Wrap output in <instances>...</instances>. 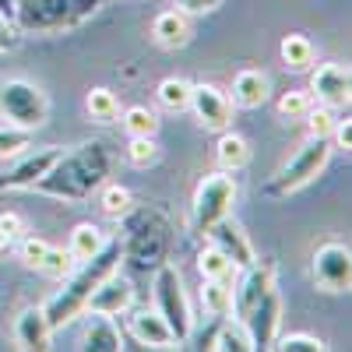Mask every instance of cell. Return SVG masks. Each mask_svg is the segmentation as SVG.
I'll use <instances>...</instances> for the list:
<instances>
[{
  "mask_svg": "<svg viewBox=\"0 0 352 352\" xmlns=\"http://www.w3.org/2000/svg\"><path fill=\"white\" fill-rule=\"evenodd\" d=\"M331 138H335V144L338 148H352V120L349 116H342V120H335V127H331Z\"/></svg>",
  "mask_w": 352,
  "mask_h": 352,
  "instance_id": "40",
  "label": "cell"
},
{
  "mask_svg": "<svg viewBox=\"0 0 352 352\" xmlns=\"http://www.w3.org/2000/svg\"><path fill=\"white\" fill-rule=\"evenodd\" d=\"M222 8V0H176V11L184 14H212Z\"/></svg>",
  "mask_w": 352,
  "mask_h": 352,
  "instance_id": "39",
  "label": "cell"
},
{
  "mask_svg": "<svg viewBox=\"0 0 352 352\" xmlns=\"http://www.w3.org/2000/svg\"><path fill=\"white\" fill-rule=\"evenodd\" d=\"M272 285H275V264H272V261H254V264H247L243 275H240V282L232 285V314H236V320H243Z\"/></svg>",
  "mask_w": 352,
  "mask_h": 352,
  "instance_id": "12",
  "label": "cell"
},
{
  "mask_svg": "<svg viewBox=\"0 0 352 352\" xmlns=\"http://www.w3.org/2000/svg\"><path fill=\"white\" fill-rule=\"evenodd\" d=\"M28 144H32V131L14 127V124H4V127H0V159H8V155H18V152H25Z\"/></svg>",
  "mask_w": 352,
  "mask_h": 352,
  "instance_id": "34",
  "label": "cell"
},
{
  "mask_svg": "<svg viewBox=\"0 0 352 352\" xmlns=\"http://www.w3.org/2000/svg\"><path fill=\"white\" fill-rule=\"evenodd\" d=\"M127 159H131V166H138V169L152 166V162L159 159L155 138H148V134H131V141H127Z\"/></svg>",
  "mask_w": 352,
  "mask_h": 352,
  "instance_id": "31",
  "label": "cell"
},
{
  "mask_svg": "<svg viewBox=\"0 0 352 352\" xmlns=\"http://www.w3.org/2000/svg\"><path fill=\"white\" fill-rule=\"evenodd\" d=\"M155 99L169 113H184L190 106V81H184V78H162L159 88H155Z\"/></svg>",
  "mask_w": 352,
  "mask_h": 352,
  "instance_id": "25",
  "label": "cell"
},
{
  "mask_svg": "<svg viewBox=\"0 0 352 352\" xmlns=\"http://www.w3.org/2000/svg\"><path fill=\"white\" fill-rule=\"evenodd\" d=\"M208 349H215V352H247V349H250V335H247V328H243V320H236V324H226V320L219 317V335L212 338Z\"/></svg>",
  "mask_w": 352,
  "mask_h": 352,
  "instance_id": "29",
  "label": "cell"
},
{
  "mask_svg": "<svg viewBox=\"0 0 352 352\" xmlns=\"http://www.w3.org/2000/svg\"><path fill=\"white\" fill-rule=\"evenodd\" d=\"M11 335H14V345H18V349H25V352H43V349H50L53 328H50L43 307H25V310L14 317V331H11Z\"/></svg>",
  "mask_w": 352,
  "mask_h": 352,
  "instance_id": "17",
  "label": "cell"
},
{
  "mask_svg": "<svg viewBox=\"0 0 352 352\" xmlns=\"http://www.w3.org/2000/svg\"><path fill=\"white\" fill-rule=\"evenodd\" d=\"M134 307V285H131V278H124V275H106L99 285H96V292L88 296V303H85V310H92V314H124V310H131Z\"/></svg>",
  "mask_w": 352,
  "mask_h": 352,
  "instance_id": "15",
  "label": "cell"
},
{
  "mask_svg": "<svg viewBox=\"0 0 352 352\" xmlns=\"http://www.w3.org/2000/svg\"><path fill=\"white\" fill-rule=\"evenodd\" d=\"M307 127H310V138H331V127H335V116L328 106H320V109H307Z\"/></svg>",
  "mask_w": 352,
  "mask_h": 352,
  "instance_id": "37",
  "label": "cell"
},
{
  "mask_svg": "<svg viewBox=\"0 0 352 352\" xmlns=\"http://www.w3.org/2000/svg\"><path fill=\"white\" fill-rule=\"evenodd\" d=\"M152 289H155V310H159V317L169 324V331L176 335V342L184 345L190 338V331H194V314H190V303H187L180 272H176L169 261H162L159 268H155Z\"/></svg>",
  "mask_w": 352,
  "mask_h": 352,
  "instance_id": "6",
  "label": "cell"
},
{
  "mask_svg": "<svg viewBox=\"0 0 352 352\" xmlns=\"http://www.w3.org/2000/svg\"><path fill=\"white\" fill-rule=\"evenodd\" d=\"M229 261H232V268L236 272H243L247 264H254L257 261V254H254V247H250V240H247V232L236 226V222H229V219H222V222H215L208 232H204Z\"/></svg>",
  "mask_w": 352,
  "mask_h": 352,
  "instance_id": "16",
  "label": "cell"
},
{
  "mask_svg": "<svg viewBox=\"0 0 352 352\" xmlns=\"http://www.w3.org/2000/svg\"><path fill=\"white\" fill-rule=\"evenodd\" d=\"M278 352H324L328 345L320 342L317 335H307V331H296V335H285L278 345H272Z\"/></svg>",
  "mask_w": 352,
  "mask_h": 352,
  "instance_id": "36",
  "label": "cell"
},
{
  "mask_svg": "<svg viewBox=\"0 0 352 352\" xmlns=\"http://www.w3.org/2000/svg\"><path fill=\"white\" fill-rule=\"evenodd\" d=\"M102 243H106L102 229H99L96 222H81V226H74V232H71L67 254H71L74 261H88L92 254H99V250H102Z\"/></svg>",
  "mask_w": 352,
  "mask_h": 352,
  "instance_id": "24",
  "label": "cell"
},
{
  "mask_svg": "<svg viewBox=\"0 0 352 352\" xmlns=\"http://www.w3.org/2000/svg\"><path fill=\"white\" fill-rule=\"evenodd\" d=\"M14 14H18V0H0V18L14 25Z\"/></svg>",
  "mask_w": 352,
  "mask_h": 352,
  "instance_id": "43",
  "label": "cell"
},
{
  "mask_svg": "<svg viewBox=\"0 0 352 352\" xmlns=\"http://www.w3.org/2000/svg\"><path fill=\"white\" fill-rule=\"evenodd\" d=\"M120 261H124L120 240H106L99 254H92L88 261H78V272L71 268V272L64 275V289L43 307V314H46V320H50V328L56 331V328L71 324L74 317H81L88 296L96 292V285H99L106 275H113L116 268H120Z\"/></svg>",
  "mask_w": 352,
  "mask_h": 352,
  "instance_id": "2",
  "label": "cell"
},
{
  "mask_svg": "<svg viewBox=\"0 0 352 352\" xmlns=\"http://www.w3.org/2000/svg\"><path fill=\"white\" fill-rule=\"evenodd\" d=\"M232 106H240V109H257V106H264L268 102V96H272V81H268V74H261V71H254V67H247V71H240L236 78H232Z\"/></svg>",
  "mask_w": 352,
  "mask_h": 352,
  "instance_id": "20",
  "label": "cell"
},
{
  "mask_svg": "<svg viewBox=\"0 0 352 352\" xmlns=\"http://www.w3.org/2000/svg\"><path fill=\"white\" fill-rule=\"evenodd\" d=\"M197 272H201V278H232V261L208 240V247H201V254H197Z\"/></svg>",
  "mask_w": 352,
  "mask_h": 352,
  "instance_id": "28",
  "label": "cell"
},
{
  "mask_svg": "<svg viewBox=\"0 0 352 352\" xmlns=\"http://www.w3.org/2000/svg\"><path fill=\"white\" fill-rule=\"evenodd\" d=\"M120 124L127 127V134H148V138H155L159 116H155V109H148V106H127L124 116H120Z\"/></svg>",
  "mask_w": 352,
  "mask_h": 352,
  "instance_id": "30",
  "label": "cell"
},
{
  "mask_svg": "<svg viewBox=\"0 0 352 352\" xmlns=\"http://www.w3.org/2000/svg\"><path fill=\"white\" fill-rule=\"evenodd\" d=\"M310 275H314V285L324 289V292H349V285H352V250L338 240H324L314 250Z\"/></svg>",
  "mask_w": 352,
  "mask_h": 352,
  "instance_id": "9",
  "label": "cell"
},
{
  "mask_svg": "<svg viewBox=\"0 0 352 352\" xmlns=\"http://www.w3.org/2000/svg\"><path fill=\"white\" fill-rule=\"evenodd\" d=\"M278 324H282V296H278V289L272 285L257 300V307L243 317V328L250 335V349H272L275 335H278Z\"/></svg>",
  "mask_w": 352,
  "mask_h": 352,
  "instance_id": "11",
  "label": "cell"
},
{
  "mask_svg": "<svg viewBox=\"0 0 352 352\" xmlns=\"http://www.w3.org/2000/svg\"><path fill=\"white\" fill-rule=\"evenodd\" d=\"M232 201H236V180H232V173L229 169L208 173L194 190V229L208 232L215 222L229 219Z\"/></svg>",
  "mask_w": 352,
  "mask_h": 352,
  "instance_id": "8",
  "label": "cell"
},
{
  "mask_svg": "<svg viewBox=\"0 0 352 352\" xmlns=\"http://www.w3.org/2000/svg\"><path fill=\"white\" fill-rule=\"evenodd\" d=\"M127 208H131V190L120 187V184H109V187L102 184V212L109 219H120Z\"/></svg>",
  "mask_w": 352,
  "mask_h": 352,
  "instance_id": "35",
  "label": "cell"
},
{
  "mask_svg": "<svg viewBox=\"0 0 352 352\" xmlns=\"http://www.w3.org/2000/svg\"><path fill=\"white\" fill-rule=\"evenodd\" d=\"M194 113V120L204 127V131H226L232 124V102L229 96L222 92L219 85H208V81H201V85H190V106Z\"/></svg>",
  "mask_w": 352,
  "mask_h": 352,
  "instance_id": "10",
  "label": "cell"
},
{
  "mask_svg": "<svg viewBox=\"0 0 352 352\" xmlns=\"http://www.w3.org/2000/svg\"><path fill=\"white\" fill-rule=\"evenodd\" d=\"M11 243H14V240H11V236H4V232H0V250H8Z\"/></svg>",
  "mask_w": 352,
  "mask_h": 352,
  "instance_id": "44",
  "label": "cell"
},
{
  "mask_svg": "<svg viewBox=\"0 0 352 352\" xmlns=\"http://www.w3.org/2000/svg\"><path fill=\"white\" fill-rule=\"evenodd\" d=\"M46 240H39V236H25L21 240V247H18V257H21V264L25 268H39V261H43V254H46Z\"/></svg>",
  "mask_w": 352,
  "mask_h": 352,
  "instance_id": "38",
  "label": "cell"
},
{
  "mask_svg": "<svg viewBox=\"0 0 352 352\" xmlns=\"http://www.w3.org/2000/svg\"><path fill=\"white\" fill-rule=\"evenodd\" d=\"M60 152L64 148H56V144H46V148H39V152H32L28 159H21L11 173H4L0 176V190H32L43 176H46V169L60 159Z\"/></svg>",
  "mask_w": 352,
  "mask_h": 352,
  "instance_id": "14",
  "label": "cell"
},
{
  "mask_svg": "<svg viewBox=\"0 0 352 352\" xmlns=\"http://www.w3.org/2000/svg\"><path fill=\"white\" fill-rule=\"evenodd\" d=\"M215 155H219V166L222 169H229V173H236V169H243L247 162H250V141L243 138V134H236V131H222V138H219V144H215Z\"/></svg>",
  "mask_w": 352,
  "mask_h": 352,
  "instance_id": "22",
  "label": "cell"
},
{
  "mask_svg": "<svg viewBox=\"0 0 352 352\" xmlns=\"http://www.w3.org/2000/svg\"><path fill=\"white\" fill-rule=\"evenodd\" d=\"M99 0H18L14 28L28 36L71 32L99 14Z\"/></svg>",
  "mask_w": 352,
  "mask_h": 352,
  "instance_id": "4",
  "label": "cell"
},
{
  "mask_svg": "<svg viewBox=\"0 0 352 352\" xmlns=\"http://www.w3.org/2000/svg\"><path fill=\"white\" fill-rule=\"evenodd\" d=\"M120 229L124 236L120 250L124 261H131L134 268H159L162 261H169V247H173V222L166 219V212L152 208V204H141V208H131L120 215Z\"/></svg>",
  "mask_w": 352,
  "mask_h": 352,
  "instance_id": "3",
  "label": "cell"
},
{
  "mask_svg": "<svg viewBox=\"0 0 352 352\" xmlns=\"http://www.w3.org/2000/svg\"><path fill=\"white\" fill-rule=\"evenodd\" d=\"M331 152H335L331 138H310V141H303L296 148V155H292L272 176V184L264 187V194H268V197H289V194L303 190L310 180H317V176L324 173V166L331 162Z\"/></svg>",
  "mask_w": 352,
  "mask_h": 352,
  "instance_id": "5",
  "label": "cell"
},
{
  "mask_svg": "<svg viewBox=\"0 0 352 352\" xmlns=\"http://www.w3.org/2000/svg\"><path fill=\"white\" fill-rule=\"evenodd\" d=\"M71 268H74V257H71L64 247H46V254H43V261H39L36 272H43L46 278H64Z\"/></svg>",
  "mask_w": 352,
  "mask_h": 352,
  "instance_id": "32",
  "label": "cell"
},
{
  "mask_svg": "<svg viewBox=\"0 0 352 352\" xmlns=\"http://www.w3.org/2000/svg\"><path fill=\"white\" fill-rule=\"evenodd\" d=\"M113 169V155L102 141H85L78 144L74 152H60L46 176L32 187L46 197H56V201H88Z\"/></svg>",
  "mask_w": 352,
  "mask_h": 352,
  "instance_id": "1",
  "label": "cell"
},
{
  "mask_svg": "<svg viewBox=\"0 0 352 352\" xmlns=\"http://www.w3.org/2000/svg\"><path fill=\"white\" fill-rule=\"evenodd\" d=\"M0 116L14 127L39 131L50 116V99L39 85L25 78H8L0 81Z\"/></svg>",
  "mask_w": 352,
  "mask_h": 352,
  "instance_id": "7",
  "label": "cell"
},
{
  "mask_svg": "<svg viewBox=\"0 0 352 352\" xmlns=\"http://www.w3.org/2000/svg\"><path fill=\"white\" fill-rule=\"evenodd\" d=\"M18 28L11 25V21H4V18H0V53H11L14 46H18Z\"/></svg>",
  "mask_w": 352,
  "mask_h": 352,
  "instance_id": "41",
  "label": "cell"
},
{
  "mask_svg": "<svg viewBox=\"0 0 352 352\" xmlns=\"http://www.w3.org/2000/svg\"><path fill=\"white\" fill-rule=\"evenodd\" d=\"M81 349H88V352H120L124 349V335H120V328L113 324L109 314H92L88 310Z\"/></svg>",
  "mask_w": 352,
  "mask_h": 352,
  "instance_id": "19",
  "label": "cell"
},
{
  "mask_svg": "<svg viewBox=\"0 0 352 352\" xmlns=\"http://www.w3.org/2000/svg\"><path fill=\"white\" fill-rule=\"evenodd\" d=\"M201 307H204L208 317L232 314V285H229V278H204L201 282Z\"/></svg>",
  "mask_w": 352,
  "mask_h": 352,
  "instance_id": "23",
  "label": "cell"
},
{
  "mask_svg": "<svg viewBox=\"0 0 352 352\" xmlns=\"http://www.w3.org/2000/svg\"><path fill=\"white\" fill-rule=\"evenodd\" d=\"M152 39H155L162 50H180V46H187V43H190V21H187V14L176 11V8L159 11L155 21H152Z\"/></svg>",
  "mask_w": 352,
  "mask_h": 352,
  "instance_id": "21",
  "label": "cell"
},
{
  "mask_svg": "<svg viewBox=\"0 0 352 352\" xmlns=\"http://www.w3.org/2000/svg\"><path fill=\"white\" fill-rule=\"evenodd\" d=\"M131 335L138 338V345L144 349H176V335L169 331V324L159 317V310H134L131 314Z\"/></svg>",
  "mask_w": 352,
  "mask_h": 352,
  "instance_id": "18",
  "label": "cell"
},
{
  "mask_svg": "<svg viewBox=\"0 0 352 352\" xmlns=\"http://www.w3.org/2000/svg\"><path fill=\"white\" fill-rule=\"evenodd\" d=\"M85 109L96 124H113L116 116H120V99H116L109 88H92V92L85 96Z\"/></svg>",
  "mask_w": 352,
  "mask_h": 352,
  "instance_id": "27",
  "label": "cell"
},
{
  "mask_svg": "<svg viewBox=\"0 0 352 352\" xmlns=\"http://www.w3.org/2000/svg\"><path fill=\"white\" fill-rule=\"evenodd\" d=\"M349 88H352V74L342 64H320L310 74V92L328 109H349Z\"/></svg>",
  "mask_w": 352,
  "mask_h": 352,
  "instance_id": "13",
  "label": "cell"
},
{
  "mask_svg": "<svg viewBox=\"0 0 352 352\" xmlns=\"http://www.w3.org/2000/svg\"><path fill=\"white\" fill-rule=\"evenodd\" d=\"M278 53H282V64L289 71H307L314 64V43L307 36H285Z\"/></svg>",
  "mask_w": 352,
  "mask_h": 352,
  "instance_id": "26",
  "label": "cell"
},
{
  "mask_svg": "<svg viewBox=\"0 0 352 352\" xmlns=\"http://www.w3.org/2000/svg\"><path fill=\"white\" fill-rule=\"evenodd\" d=\"M310 106H314V96L303 92V88H292V92H285L278 99V116L282 120H300V116H307Z\"/></svg>",
  "mask_w": 352,
  "mask_h": 352,
  "instance_id": "33",
  "label": "cell"
},
{
  "mask_svg": "<svg viewBox=\"0 0 352 352\" xmlns=\"http://www.w3.org/2000/svg\"><path fill=\"white\" fill-rule=\"evenodd\" d=\"M0 232H4V236H11V240H18V236H21V215L4 212V215H0Z\"/></svg>",
  "mask_w": 352,
  "mask_h": 352,
  "instance_id": "42",
  "label": "cell"
}]
</instances>
